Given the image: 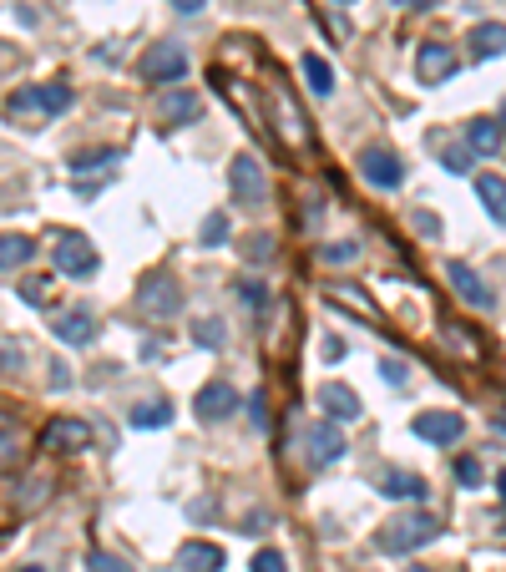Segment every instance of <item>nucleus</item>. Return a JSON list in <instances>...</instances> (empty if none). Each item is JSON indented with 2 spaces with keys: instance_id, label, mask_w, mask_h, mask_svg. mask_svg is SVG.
<instances>
[{
  "instance_id": "obj_1",
  "label": "nucleus",
  "mask_w": 506,
  "mask_h": 572,
  "mask_svg": "<svg viewBox=\"0 0 506 572\" xmlns=\"http://www.w3.org/2000/svg\"><path fill=\"white\" fill-rule=\"evenodd\" d=\"M441 537V517H431V512H405V517H395V522H385L380 527V552H415V547H426V542H436Z\"/></svg>"
},
{
  "instance_id": "obj_2",
  "label": "nucleus",
  "mask_w": 506,
  "mask_h": 572,
  "mask_svg": "<svg viewBox=\"0 0 506 572\" xmlns=\"http://www.w3.org/2000/svg\"><path fill=\"white\" fill-rule=\"evenodd\" d=\"M228 183H233V198L243 208H264L269 203V178H264V168H259V157H253V152H238L228 162Z\"/></svg>"
},
{
  "instance_id": "obj_3",
  "label": "nucleus",
  "mask_w": 506,
  "mask_h": 572,
  "mask_svg": "<svg viewBox=\"0 0 506 572\" xmlns=\"http://www.w3.org/2000/svg\"><path fill=\"white\" fill-rule=\"evenodd\" d=\"M456 66H461V56L446 41H420V51H415V81L420 87H441V81L456 76Z\"/></svg>"
},
{
  "instance_id": "obj_4",
  "label": "nucleus",
  "mask_w": 506,
  "mask_h": 572,
  "mask_svg": "<svg viewBox=\"0 0 506 572\" xmlns=\"http://www.w3.org/2000/svg\"><path fill=\"white\" fill-rule=\"evenodd\" d=\"M137 304H142V314H152V319H173V314L183 309V289L167 279V274H147L142 289H137Z\"/></svg>"
},
{
  "instance_id": "obj_5",
  "label": "nucleus",
  "mask_w": 506,
  "mask_h": 572,
  "mask_svg": "<svg viewBox=\"0 0 506 572\" xmlns=\"http://www.w3.org/2000/svg\"><path fill=\"white\" fill-rule=\"evenodd\" d=\"M142 76L147 81H183L188 76V51L178 41H157L147 56H142Z\"/></svg>"
},
{
  "instance_id": "obj_6",
  "label": "nucleus",
  "mask_w": 506,
  "mask_h": 572,
  "mask_svg": "<svg viewBox=\"0 0 506 572\" xmlns=\"http://www.w3.org/2000/svg\"><path fill=\"white\" fill-rule=\"evenodd\" d=\"M410 431H415L420 441H431V446H456V441L466 436V421H461L456 411H420V416L410 421Z\"/></svg>"
},
{
  "instance_id": "obj_7",
  "label": "nucleus",
  "mask_w": 506,
  "mask_h": 572,
  "mask_svg": "<svg viewBox=\"0 0 506 572\" xmlns=\"http://www.w3.org/2000/svg\"><path fill=\"white\" fill-rule=\"evenodd\" d=\"M56 269L71 279H87V274H97V249L81 233H61L56 238Z\"/></svg>"
},
{
  "instance_id": "obj_8",
  "label": "nucleus",
  "mask_w": 506,
  "mask_h": 572,
  "mask_svg": "<svg viewBox=\"0 0 506 572\" xmlns=\"http://www.w3.org/2000/svg\"><path fill=\"white\" fill-rule=\"evenodd\" d=\"M198 117H203V97L188 87H173V92L157 97V127H188Z\"/></svg>"
},
{
  "instance_id": "obj_9",
  "label": "nucleus",
  "mask_w": 506,
  "mask_h": 572,
  "mask_svg": "<svg viewBox=\"0 0 506 572\" xmlns=\"http://www.w3.org/2000/svg\"><path fill=\"white\" fill-rule=\"evenodd\" d=\"M360 173H365V183H375V188H400V183H405V162H400L390 147H365V152H360Z\"/></svg>"
},
{
  "instance_id": "obj_10",
  "label": "nucleus",
  "mask_w": 506,
  "mask_h": 572,
  "mask_svg": "<svg viewBox=\"0 0 506 572\" xmlns=\"http://www.w3.org/2000/svg\"><path fill=\"white\" fill-rule=\"evenodd\" d=\"M238 405H243V400H238V390H233L228 380H208V385L198 390V400H193V411H198V421L213 426V421H228Z\"/></svg>"
},
{
  "instance_id": "obj_11",
  "label": "nucleus",
  "mask_w": 506,
  "mask_h": 572,
  "mask_svg": "<svg viewBox=\"0 0 506 572\" xmlns=\"http://www.w3.org/2000/svg\"><path fill=\"white\" fill-rule=\"evenodd\" d=\"M41 446H46V451H87V446H92V426L76 421V416H56V421L41 431Z\"/></svg>"
},
{
  "instance_id": "obj_12",
  "label": "nucleus",
  "mask_w": 506,
  "mask_h": 572,
  "mask_svg": "<svg viewBox=\"0 0 506 572\" xmlns=\"http://www.w3.org/2000/svg\"><path fill=\"white\" fill-rule=\"evenodd\" d=\"M319 405H324V421H360V395L345 385V380H329L324 390H319Z\"/></svg>"
},
{
  "instance_id": "obj_13",
  "label": "nucleus",
  "mask_w": 506,
  "mask_h": 572,
  "mask_svg": "<svg viewBox=\"0 0 506 572\" xmlns=\"http://www.w3.org/2000/svg\"><path fill=\"white\" fill-rule=\"evenodd\" d=\"M446 279H451V289H456V294H461L471 309H491V304H496V294H491V289L476 279V269H471V264L451 259V264H446Z\"/></svg>"
},
{
  "instance_id": "obj_14",
  "label": "nucleus",
  "mask_w": 506,
  "mask_h": 572,
  "mask_svg": "<svg viewBox=\"0 0 506 572\" xmlns=\"http://www.w3.org/2000/svg\"><path fill=\"white\" fill-rule=\"evenodd\" d=\"M304 441H309V461H314V466H334V461L345 456V436H340V426H334V421L309 426Z\"/></svg>"
},
{
  "instance_id": "obj_15",
  "label": "nucleus",
  "mask_w": 506,
  "mask_h": 572,
  "mask_svg": "<svg viewBox=\"0 0 506 572\" xmlns=\"http://www.w3.org/2000/svg\"><path fill=\"white\" fill-rule=\"evenodd\" d=\"M375 492L390 497V502H426V481H420L415 471L390 466V471H380V486H375Z\"/></svg>"
},
{
  "instance_id": "obj_16",
  "label": "nucleus",
  "mask_w": 506,
  "mask_h": 572,
  "mask_svg": "<svg viewBox=\"0 0 506 572\" xmlns=\"http://www.w3.org/2000/svg\"><path fill=\"white\" fill-rule=\"evenodd\" d=\"M51 330H56V340L61 345H92L102 330H97V319L87 314V309H71V314H61L56 324H51Z\"/></svg>"
},
{
  "instance_id": "obj_17",
  "label": "nucleus",
  "mask_w": 506,
  "mask_h": 572,
  "mask_svg": "<svg viewBox=\"0 0 506 572\" xmlns=\"http://www.w3.org/2000/svg\"><path fill=\"white\" fill-rule=\"evenodd\" d=\"M36 259V243L21 238V233H0V274H11V269H26Z\"/></svg>"
},
{
  "instance_id": "obj_18",
  "label": "nucleus",
  "mask_w": 506,
  "mask_h": 572,
  "mask_svg": "<svg viewBox=\"0 0 506 572\" xmlns=\"http://www.w3.org/2000/svg\"><path fill=\"white\" fill-rule=\"evenodd\" d=\"M476 198H481V208L506 228V178H496V173H481L476 178Z\"/></svg>"
},
{
  "instance_id": "obj_19",
  "label": "nucleus",
  "mask_w": 506,
  "mask_h": 572,
  "mask_svg": "<svg viewBox=\"0 0 506 572\" xmlns=\"http://www.w3.org/2000/svg\"><path fill=\"white\" fill-rule=\"evenodd\" d=\"M466 142H471V152H481V157H496V152H501V122H491V117H476V122L466 127Z\"/></svg>"
},
{
  "instance_id": "obj_20",
  "label": "nucleus",
  "mask_w": 506,
  "mask_h": 572,
  "mask_svg": "<svg viewBox=\"0 0 506 572\" xmlns=\"http://www.w3.org/2000/svg\"><path fill=\"white\" fill-rule=\"evenodd\" d=\"M178 562H183L188 572H218V567H223V547H213V542H188V547L178 552Z\"/></svg>"
},
{
  "instance_id": "obj_21",
  "label": "nucleus",
  "mask_w": 506,
  "mask_h": 572,
  "mask_svg": "<svg viewBox=\"0 0 506 572\" xmlns=\"http://www.w3.org/2000/svg\"><path fill=\"white\" fill-rule=\"evenodd\" d=\"M31 97H36V112H41V117H61V112L71 107V87H66V81H46V87H31Z\"/></svg>"
},
{
  "instance_id": "obj_22",
  "label": "nucleus",
  "mask_w": 506,
  "mask_h": 572,
  "mask_svg": "<svg viewBox=\"0 0 506 572\" xmlns=\"http://www.w3.org/2000/svg\"><path fill=\"white\" fill-rule=\"evenodd\" d=\"M471 56L476 61H486V56H506V26H476L471 31Z\"/></svg>"
},
{
  "instance_id": "obj_23",
  "label": "nucleus",
  "mask_w": 506,
  "mask_h": 572,
  "mask_svg": "<svg viewBox=\"0 0 506 572\" xmlns=\"http://www.w3.org/2000/svg\"><path fill=\"white\" fill-rule=\"evenodd\" d=\"M112 162H122V152H117V147H92V152H76V157H71V173H76V178H87V173H107Z\"/></svg>"
},
{
  "instance_id": "obj_24",
  "label": "nucleus",
  "mask_w": 506,
  "mask_h": 572,
  "mask_svg": "<svg viewBox=\"0 0 506 572\" xmlns=\"http://www.w3.org/2000/svg\"><path fill=\"white\" fill-rule=\"evenodd\" d=\"M132 426H137V431H162V426H173V405H167V400H142L137 411H132Z\"/></svg>"
},
{
  "instance_id": "obj_25",
  "label": "nucleus",
  "mask_w": 506,
  "mask_h": 572,
  "mask_svg": "<svg viewBox=\"0 0 506 572\" xmlns=\"http://www.w3.org/2000/svg\"><path fill=\"white\" fill-rule=\"evenodd\" d=\"M299 66H304V81H309V92H314V97H329V92H334V66H329L324 56L309 51Z\"/></svg>"
},
{
  "instance_id": "obj_26",
  "label": "nucleus",
  "mask_w": 506,
  "mask_h": 572,
  "mask_svg": "<svg viewBox=\"0 0 506 572\" xmlns=\"http://www.w3.org/2000/svg\"><path fill=\"white\" fill-rule=\"evenodd\" d=\"M355 259H360V243H355V238L319 243V264H334V269H340V264H355Z\"/></svg>"
},
{
  "instance_id": "obj_27",
  "label": "nucleus",
  "mask_w": 506,
  "mask_h": 572,
  "mask_svg": "<svg viewBox=\"0 0 506 572\" xmlns=\"http://www.w3.org/2000/svg\"><path fill=\"white\" fill-rule=\"evenodd\" d=\"M193 340H198L203 350H223V345H228V330H223V319H203L198 330H193Z\"/></svg>"
},
{
  "instance_id": "obj_28",
  "label": "nucleus",
  "mask_w": 506,
  "mask_h": 572,
  "mask_svg": "<svg viewBox=\"0 0 506 572\" xmlns=\"http://www.w3.org/2000/svg\"><path fill=\"white\" fill-rule=\"evenodd\" d=\"M228 243V213H208L203 218V249H223Z\"/></svg>"
},
{
  "instance_id": "obj_29",
  "label": "nucleus",
  "mask_w": 506,
  "mask_h": 572,
  "mask_svg": "<svg viewBox=\"0 0 506 572\" xmlns=\"http://www.w3.org/2000/svg\"><path fill=\"white\" fill-rule=\"evenodd\" d=\"M233 294H238V304H248V309H264V304H269V289H264L259 279H238Z\"/></svg>"
},
{
  "instance_id": "obj_30",
  "label": "nucleus",
  "mask_w": 506,
  "mask_h": 572,
  "mask_svg": "<svg viewBox=\"0 0 506 572\" xmlns=\"http://www.w3.org/2000/svg\"><path fill=\"white\" fill-rule=\"evenodd\" d=\"M87 572H132V562L117 557V552H92L87 557Z\"/></svg>"
},
{
  "instance_id": "obj_31",
  "label": "nucleus",
  "mask_w": 506,
  "mask_h": 572,
  "mask_svg": "<svg viewBox=\"0 0 506 572\" xmlns=\"http://www.w3.org/2000/svg\"><path fill=\"white\" fill-rule=\"evenodd\" d=\"M274 112H279V127H284L294 142H304V127H299V112L289 107V97H279V102H274Z\"/></svg>"
},
{
  "instance_id": "obj_32",
  "label": "nucleus",
  "mask_w": 506,
  "mask_h": 572,
  "mask_svg": "<svg viewBox=\"0 0 506 572\" xmlns=\"http://www.w3.org/2000/svg\"><path fill=\"white\" fill-rule=\"evenodd\" d=\"M21 299L26 304H51V279L41 274V279H21Z\"/></svg>"
},
{
  "instance_id": "obj_33",
  "label": "nucleus",
  "mask_w": 506,
  "mask_h": 572,
  "mask_svg": "<svg viewBox=\"0 0 506 572\" xmlns=\"http://www.w3.org/2000/svg\"><path fill=\"white\" fill-rule=\"evenodd\" d=\"M329 299H334V304H350L355 314H375V304H370L365 294H355V289H329Z\"/></svg>"
},
{
  "instance_id": "obj_34",
  "label": "nucleus",
  "mask_w": 506,
  "mask_h": 572,
  "mask_svg": "<svg viewBox=\"0 0 506 572\" xmlns=\"http://www.w3.org/2000/svg\"><path fill=\"white\" fill-rule=\"evenodd\" d=\"M248 567H253V572H289V562H284V552H274V547H264V552H259V557H253Z\"/></svg>"
},
{
  "instance_id": "obj_35",
  "label": "nucleus",
  "mask_w": 506,
  "mask_h": 572,
  "mask_svg": "<svg viewBox=\"0 0 506 572\" xmlns=\"http://www.w3.org/2000/svg\"><path fill=\"white\" fill-rule=\"evenodd\" d=\"M248 259H253V264H269V259H274V238H269V233H253V238H248Z\"/></svg>"
},
{
  "instance_id": "obj_36",
  "label": "nucleus",
  "mask_w": 506,
  "mask_h": 572,
  "mask_svg": "<svg viewBox=\"0 0 506 572\" xmlns=\"http://www.w3.org/2000/svg\"><path fill=\"white\" fill-rule=\"evenodd\" d=\"M446 173H471V152H461V147H446Z\"/></svg>"
},
{
  "instance_id": "obj_37",
  "label": "nucleus",
  "mask_w": 506,
  "mask_h": 572,
  "mask_svg": "<svg viewBox=\"0 0 506 572\" xmlns=\"http://www.w3.org/2000/svg\"><path fill=\"white\" fill-rule=\"evenodd\" d=\"M456 481H461V486H481V466H476L471 456H461V461H456Z\"/></svg>"
},
{
  "instance_id": "obj_38",
  "label": "nucleus",
  "mask_w": 506,
  "mask_h": 572,
  "mask_svg": "<svg viewBox=\"0 0 506 572\" xmlns=\"http://www.w3.org/2000/svg\"><path fill=\"white\" fill-rule=\"evenodd\" d=\"M405 375H410V370H405L400 360H380V380H385V385H405Z\"/></svg>"
},
{
  "instance_id": "obj_39",
  "label": "nucleus",
  "mask_w": 506,
  "mask_h": 572,
  "mask_svg": "<svg viewBox=\"0 0 506 572\" xmlns=\"http://www.w3.org/2000/svg\"><path fill=\"white\" fill-rule=\"evenodd\" d=\"M248 416H253V426H259V431L269 426V411H264V395H259V390L248 395Z\"/></svg>"
},
{
  "instance_id": "obj_40",
  "label": "nucleus",
  "mask_w": 506,
  "mask_h": 572,
  "mask_svg": "<svg viewBox=\"0 0 506 572\" xmlns=\"http://www.w3.org/2000/svg\"><path fill=\"white\" fill-rule=\"evenodd\" d=\"M319 355H324V360H340V355H345V340H340V335H324V340H319Z\"/></svg>"
},
{
  "instance_id": "obj_41",
  "label": "nucleus",
  "mask_w": 506,
  "mask_h": 572,
  "mask_svg": "<svg viewBox=\"0 0 506 572\" xmlns=\"http://www.w3.org/2000/svg\"><path fill=\"white\" fill-rule=\"evenodd\" d=\"M395 6H410V11H431V6H441V0H395Z\"/></svg>"
},
{
  "instance_id": "obj_42",
  "label": "nucleus",
  "mask_w": 506,
  "mask_h": 572,
  "mask_svg": "<svg viewBox=\"0 0 506 572\" xmlns=\"http://www.w3.org/2000/svg\"><path fill=\"white\" fill-rule=\"evenodd\" d=\"M173 6H178V11H188V16H193V11H203V0H173Z\"/></svg>"
},
{
  "instance_id": "obj_43",
  "label": "nucleus",
  "mask_w": 506,
  "mask_h": 572,
  "mask_svg": "<svg viewBox=\"0 0 506 572\" xmlns=\"http://www.w3.org/2000/svg\"><path fill=\"white\" fill-rule=\"evenodd\" d=\"M6 431H11V416H6V411H0V436H6Z\"/></svg>"
},
{
  "instance_id": "obj_44",
  "label": "nucleus",
  "mask_w": 506,
  "mask_h": 572,
  "mask_svg": "<svg viewBox=\"0 0 506 572\" xmlns=\"http://www.w3.org/2000/svg\"><path fill=\"white\" fill-rule=\"evenodd\" d=\"M496 486H501V502H506V471H501V476H496Z\"/></svg>"
},
{
  "instance_id": "obj_45",
  "label": "nucleus",
  "mask_w": 506,
  "mask_h": 572,
  "mask_svg": "<svg viewBox=\"0 0 506 572\" xmlns=\"http://www.w3.org/2000/svg\"><path fill=\"white\" fill-rule=\"evenodd\" d=\"M21 572H56V567H41V562H36V567H21Z\"/></svg>"
},
{
  "instance_id": "obj_46",
  "label": "nucleus",
  "mask_w": 506,
  "mask_h": 572,
  "mask_svg": "<svg viewBox=\"0 0 506 572\" xmlns=\"http://www.w3.org/2000/svg\"><path fill=\"white\" fill-rule=\"evenodd\" d=\"M405 572H436V567H405Z\"/></svg>"
},
{
  "instance_id": "obj_47",
  "label": "nucleus",
  "mask_w": 506,
  "mask_h": 572,
  "mask_svg": "<svg viewBox=\"0 0 506 572\" xmlns=\"http://www.w3.org/2000/svg\"><path fill=\"white\" fill-rule=\"evenodd\" d=\"M334 6H350V0H334Z\"/></svg>"
},
{
  "instance_id": "obj_48",
  "label": "nucleus",
  "mask_w": 506,
  "mask_h": 572,
  "mask_svg": "<svg viewBox=\"0 0 506 572\" xmlns=\"http://www.w3.org/2000/svg\"><path fill=\"white\" fill-rule=\"evenodd\" d=\"M501 431H506V421H501Z\"/></svg>"
}]
</instances>
